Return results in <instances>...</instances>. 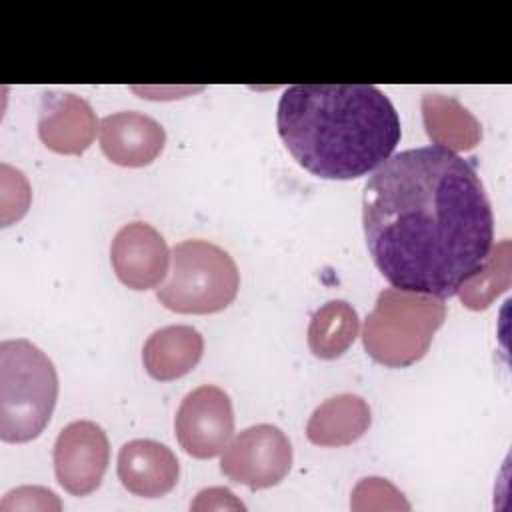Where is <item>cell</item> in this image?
<instances>
[{"label": "cell", "mask_w": 512, "mask_h": 512, "mask_svg": "<svg viewBox=\"0 0 512 512\" xmlns=\"http://www.w3.org/2000/svg\"><path fill=\"white\" fill-rule=\"evenodd\" d=\"M368 252L400 290L456 296L486 260L494 216L470 162L440 146L384 160L362 192Z\"/></svg>", "instance_id": "obj_1"}, {"label": "cell", "mask_w": 512, "mask_h": 512, "mask_svg": "<svg viewBox=\"0 0 512 512\" xmlns=\"http://www.w3.org/2000/svg\"><path fill=\"white\" fill-rule=\"evenodd\" d=\"M278 134L292 158L326 180L366 176L400 142V116L370 84H296L282 92Z\"/></svg>", "instance_id": "obj_2"}, {"label": "cell", "mask_w": 512, "mask_h": 512, "mask_svg": "<svg viewBox=\"0 0 512 512\" xmlns=\"http://www.w3.org/2000/svg\"><path fill=\"white\" fill-rule=\"evenodd\" d=\"M58 398L52 360L30 340L0 342V440L24 444L48 426Z\"/></svg>", "instance_id": "obj_3"}, {"label": "cell", "mask_w": 512, "mask_h": 512, "mask_svg": "<svg viewBox=\"0 0 512 512\" xmlns=\"http://www.w3.org/2000/svg\"><path fill=\"white\" fill-rule=\"evenodd\" d=\"M444 320L446 304L442 298L384 288L364 320V350L386 368L412 366L426 356Z\"/></svg>", "instance_id": "obj_4"}, {"label": "cell", "mask_w": 512, "mask_h": 512, "mask_svg": "<svg viewBox=\"0 0 512 512\" xmlns=\"http://www.w3.org/2000/svg\"><path fill=\"white\" fill-rule=\"evenodd\" d=\"M168 280L158 302L178 314H214L228 308L240 288L234 258L208 240H182L172 252Z\"/></svg>", "instance_id": "obj_5"}, {"label": "cell", "mask_w": 512, "mask_h": 512, "mask_svg": "<svg viewBox=\"0 0 512 512\" xmlns=\"http://www.w3.org/2000/svg\"><path fill=\"white\" fill-rule=\"evenodd\" d=\"M292 468V444L272 424H256L236 434L222 452L220 472L250 490L280 484Z\"/></svg>", "instance_id": "obj_6"}, {"label": "cell", "mask_w": 512, "mask_h": 512, "mask_svg": "<svg viewBox=\"0 0 512 512\" xmlns=\"http://www.w3.org/2000/svg\"><path fill=\"white\" fill-rule=\"evenodd\" d=\"M176 440L192 458L208 460L224 452L234 432L230 396L212 384L188 392L174 418Z\"/></svg>", "instance_id": "obj_7"}, {"label": "cell", "mask_w": 512, "mask_h": 512, "mask_svg": "<svg viewBox=\"0 0 512 512\" xmlns=\"http://www.w3.org/2000/svg\"><path fill=\"white\" fill-rule=\"evenodd\" d=\"M54 474L72 496L92 494L110 462L108 436L92 420H76L64 426L54 442Z\"/></svg>", "instance_id": "obj_8"}, {"label": "cell", "mask_w": 512, "mask_h": 512, "mask_svg": "<svg viewBox=\"0 0 512 512\" xmlns=\"http://www.w3.org/2000/svg\"><path fill=\"white\" fill-rule=\"evenodd\" d=\"M110 262L118 280L132 290H150L168 274L170 250L162 234L146 222L124 224L110 244Z\"/></svg>", "instance_id": "obj_9"}, {"label": "cell", "mask_w": 512, "mask_h": 512, "mask_svg": "<svg viewBox=\"0 0 512 512\" xmlns=\"http://www.w3.org/2000/svg\"><path fill=\"white\" fill-rule=\"evenodd\" d=\"M100 128L88 100L70 92H44L40 102L38 136L42 144L66 156L84 154Z\"/></svg>", "instance_id": "obj_10"}, {"label": "cell", "mask_w": 512, "mask_h": 512, "mask_svg": "<svg viewBox=\"0 0 512 512\" xmlns=\"http://www.w3.org/2000/svg\"><path fill=\"white\" fill-rule=\"evenodd\" d=\"M100 148L118 166L142 168L152 164L166 144L160 122L136 110L114 112L100 122Z\"/></svg>", "instance_id": "obj_11"}, {"label": "cell", "mask_w": 512, "mask_h": 512, "mask_svg": "<svg viewBox=\"0 0 512 512\" xmlns=\"http://www.w3.org/2000/svg\"><path fill=\"white\" fill-rule=\"evenodd\" d=\"M116 472L122 486L134 496L160 498L178 484L180 464L166 444L138 438L120 448Z\"/></svg>", "instance_id": "obj_12"}, {"label": "cell", "mask_w": 512, "mask_h": 512, "mask_svg": "<svg viewBox=\"0 0 512 512\" xmlns=\"http://www.w3.org/2000/svg\"><path fill=\"white\" fill-rule=\"evenodd\" d=\"M202 354V334L192 326L174 324L154 330L148 336L142 348V362L154 380L170 382L192 372Z\"/></svg>", "instance_id": "obj_13"}, {"label": "cell", "mask_w": 512, "mask_h": 512, "mask_svg": "<svg viewBox=\"0 0 512 512\" xmlns=\"http://www.w3.org/2000/svg\"><path fill=\"white\" fill-rule=\"evenodd\" d=\"M372 424L368 402L358 394H338L324 400L306 424V436L316 446H350Z\"/></svg>", "instance_id": "obj_14"}, {"label": "cell", "mask_w": 512, "mask_h": 512, "mask_svg": "<svg viewBox=\"0 0 512 512\" xmlns=\"http://www.w3.org/2000/svg\"><path fill=\"white\" fill-rule=\"evenodd\" d=\"M420 106L426 134L434 146L456 154L472 150L476 144H480L482 126L478 118L454 96L424 94Z\"/></svg>", "instance_id": "obj_15"}, {"label": "cell", "mask_w": 512, "mask_h": 512, "mask_svg": "<svg viewBox=\"0 0 512 512\" xmlns=\"http://www.w3.org/2000/svg\"><path fill=\"white\" fill-rule=\"evenodd\" d=\"M358 312L346 300H328L310 318L308 348L320 360L340 358L356 340Z\"/></svg>", "instance_id": "obj_16"}, {"label": "cell", "mask_w": 512, "mask_h": 512, "mask_svg": "<svg viewBox=\"0 0 512 512\" xmlns=\"http://www.w3.org/2000/svg\"><path fill=\"white\" fill-rule=\"evenodd\" d=\"M512 280V252L510 240H500L490 248L482 266L468 276L460 288L458 298L470 310H486L496 296L508 290Z\"/></svg>", "instance_id": "obj_17"}, {"label": "cell", "mask_w": 512, "mask_h": 512, "mask_svg": "<svg viewBox=\"0 0 512 512\" xmlns=\"http://www.w3.org/2000/svg\"><path fill=\"white\" fill-rule=\"evenodd\" d=\"M350 508L354 512L366 510H410V502L404 494L386 478L368 476L362 478L350 496Z\"/></svg>", "instance_id": "obj_18"}, {"label": "cell", "mask_w": 512, "mask_h": 512, "mask_svg": "<svg viewBox=\"0 0 512 512\" xmlns=\"http://www.w3.org/2000/svg\"><path fill=\"white\" fill-rule=\"evenodd\" d=\"M30 184L26 176L8 166L0 164V220L2 226H10L12 222H18L30 206Z\"/></svg>", "instance_id": "obj_19"}, {"label": "cell", "mask_w": 512, "mask_h": 512, "mask_svg": "<svg viewBox=\"0 0 512 512\" xmlns=\"http://www.w3.org/2000/svg\"><path fill=\"white\" fill-rule=\"evenodd\" d=\"M8 510H62V502L44 486H20L4 494L0 512Z\"/></svg>", "instance_id": "obj_20"}, {"label": "cell", "mask_w": 512, "mask_h": 512, "mask_svg": "<svg viewBox=\"0 0 512 512\" xmlns=\"http://www.w3.org/2000/svg\"><path fill=\"white\" fill-rule=\"evenodd\" d=\"M190 510H246V506L228 488L212 486L196 494Z\"/></svg>", "instance_id": "obj_21"}]
</instances>
